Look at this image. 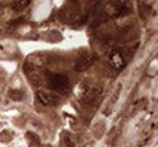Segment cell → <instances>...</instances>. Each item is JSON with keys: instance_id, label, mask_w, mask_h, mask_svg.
Instances as JSON below:
<instances>
[{"instance_id": "obj_1", "label": "cell", "mask_w": 158, "mask_h": 147, "mask_svg": "<svg viewBox=\"0 0 158 147\" xmlns=\"http://www.w3.org/2000/svg\"><path fill=\"white\" fill-rule=\"evenodd\" d=\"M37 101L45 106V107H54L60 103V98L57 94H54L51 91H45V89H40L37 92Z\"/></svg>"}, {"instance_id": "obj_2", "label": "cell", "mask_w": 158, "mask_h": 147, "mask_svg": "<svg viewBox=\"0 0 158 147\" xmlns=\"http://www.w3.org/2000/svg\"><path fill=\"white\" fill-rule=\"evenodd\" d=\"M48 81H49V86L58 92H64L69 88V78L64 74H51Z\"/></svg>"}, {"instance_id": "obj_3", "label": "cell", "mask_w": 158, "mask_h": 147, "mask_svg": "<svg viewBox=\"0 0 158 147\" xmlns=\"http://www.w3.org/2000/svg\"><path fill=\"white\" fill-rule=\"evenodd\" d=\"M94 60H95V57H94L92 54H89V52H83V54L77 58L74 67H75V71H78V72L86 71L88 67H91V66L94 64Z\"/></svg>"}, {"instance_id": "obj_4", "label": "cell", "mask_w": 158, "mask_h": 147, "mask_svg": "<svg viewBox=\"0 0 158 147\" xmlns=\"http://www.w3.org/2000/svg\"><path fill=\"white\" fill-rule=\"evenodd\" d=\"M110 61H112L114 67H115V69H118V71H121V69L124 67V64H126V61H124V58L121 57V54H120V52H114V54H112V57H110Z\"/></svg>"}, {"instance_id": "obj_5", "label": "cell", "mask_w": 158, "mask_h": 147, "mask_svg": "<svg viewBox=\"0 0 158 147\" xmlns=\"http://www.w3.org/2000/svg\"><path fill=\"white\" fill-rule=\"evenodd\" d=\"M28 6H29V0H17L12 8H14L15 11H23V9L28 8Z\"/></svg>"}, {"instance_id": "obj_6", "label": "cell", "mask_w": 158, "mask_h": 147, "mask_svg": "<svg viewBox=\"0 0 158 147\" xmlns=\"http://www.w3.org/2000/svg\"><path fill=\"white\" fill-rule=\"evenodd\" d=\"M9 95H11V97H15L14 100H23V94H22V92H11Z\"/></svg>"}, {"instance_id": "obj_7", "label": "cell", "mask_w": 158, "mask_h": 147, "mask_svg": "<svg viewBox=\"0 0 158 147\" xmlns=\"http://www.w3.org/2000/svg\"><path fill=\"white\" fill-rule=\"evenodd\" d=\"M64 144H66V146H69V147H74V144H72V141H71V140H68V137L64 138Z\"/></svg>"}]
</instances>
